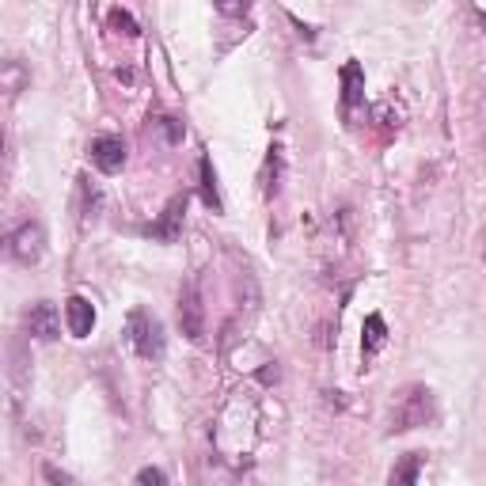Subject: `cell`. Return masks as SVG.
I'll return each instance as SVG.
<instances>
[{"mask_svg": "<svg viewBox=\"0 0 486 486\" xmlns=\"http://www.w3.org/2000/svg\"><path fill=\"white\" fill-rule=\"evenodd\" d=\"M384 342H388V323H384V315H380V312L365 315V327H362V353L372 357V353L384 350Z\"/></svg>", "mask_w": 486, "mask_h": 486, "instance_id": "cell-11", "label": "cell"}, {"mask_svg": "<svg viewBox=\"0 0 486 486\" xmlns=\"http://www.w3.org/2000/svg\"><path fill=\"white\" fill-rule=\"evenodd\" d=\"M46 255V232L38 221H24L19 228L8 232V259L19 266H35Z\"/></svg>", "mask_w": 486, "mask_h": 486, "instance_id": "cell-3", "label": "cell"}, {"mask_svg": "<svg viewBox=\"0 0 486 486\" xmlns=\"http://www.w3.org/2000/svg\"><path fill=\"white\" fill-rule=\"evenodd\" d=\"M202 198H205V205L213 209V213H221V194H217V172H213V164H209V156L202 160Z\"/></svg>", "mask_w": 486, "mask_h": 486, "instance_id": "cell-13", "label": "cell"}, {"mask_svg": "<svg viewBox=\"0 0 486 486\" xmlns=\"http://www.w3.org/2000/svg\"><path fill=\"white\" fill-rule=\"evenodd\" d=\"M125 342L134 346L137 357H144V362H160L164 350H167V334H164V323L156 320L153 312L144 308H134L130 320H125Z\"/></svg>", "mask_w": 486, "mask_h": 486, "instance_id": "cell-2", "label": "cell"}, {"mask_svg": "<svg viewBox=\"0 0 486 486\" xmlns=\"http://www.w3.org/2000/svg\"><path fill=\"white\" fill-rule=\"evenodd\" d=\"M134 486H172V479H167L160 468H141L134 475Z\"/></svg>", "mask_w": 486, "mask_h": 486, "instance_id": "cell-17", "label": "cell"}, {"mask_svg": "<svg viewBox=\"0 0 486 486\" xmlns=\"http://www.w3.org/2000/svg\"><path fill=\"white\" fill-rule=\"evenodd\" d=\"M183 213H186V198L179 194V198H172V202H167L164 217H160L156 224H149V228H144V236H153V240H164V243H172V240L179 236V228H183Z\"/></svg>", "mask_w": 486, "mask_h": 486, "instance_id": "cell-9", "label": "cell"}, {"mask_svg": "<svg viewBox=\"0 0 486 486\" xmlns=\"http://www.w3.org/2000/svg\"><path fill=\"white\" fill-rule=\"evenodd\" d=\"M80 194H84V217L95 221V217H99V209H103V194L92 186L88 175H80Z\"/></svg>", "mask_w": 486, "mask_h": 486, "instance_id": "cell-14", "label": "cell"}, {"mask_svg": "<svg viewBox=\"0 0 486 486\" xmlns=\"http://www.w3.org/2000/svg\"><path fill=\"white\" fill-rule=\"evenodd\" d=\"M422 468H426V452H403V456L392 463L388 486H418Z\"/></svg>", "mask_w": 486, "mask_h": 486, "instance_id": "cell-10", "label": "cell"}, {"mask_svg": "<svg viewBox=\"0 0 486 486\" xmlns=\"http://www.w3.org/2000/svg\"><path fill=\"white\" fill-rule=\"evenodd\" d=\"M107 19H111V27H114V31H122V35H130V38H137V35H141L137 19H134L130 12H122V8H111V15H107Z\"/></svg>", "mask_w": 486, "mask_h": 486, "instance_id": "cell-16", "label": "cell"}, {"mask_svg": "<svg viewBox=\"0 0 486 486\" xmlns=\"http://www.w3.org/2000/svg\"><path fill=\"white\" fill-rule=\"evenodd\" d=\"M482 15H486V12H482Z\"/></svg>", "mask_w": 486, "mask_h": 486, "instance_id": "cell-19", "label": "cell"}, {"mask_svg": "<svg viewBox=\"0 0 486 486\" xmlns=\"http://www.w3.org/2000/svg\"><path fill=\"white\" fill-rule=\"evenodd\" d=\"M338 76H342V122L353 125L357 111L365 107V69L357 61H346Z\"/></svg>", "mask_w": 486, "mask_h": 486, "instance_id": "cell-5", "label": "cell"}, {"mask_svg": "<svg viewBox=\"0 0 486 486\" xmlns=\"http://www.w3.org/2000/svg\"><path fill=\"white\" fill-rule=\"evenodd\" d=\"M24 327H27L31 338H38V342H57L61 338V312L50 301H35L24 315Z\"/></svg>", "mask_w": 486, "mask_h": 486, "instance_id": "cell-4", "label": "cell"}, {"mask_svg": "<svg viewBox=\"0 0 486 486\" xmlns=\"http://www.w3.org/2000/svg\"><path fill=\"white\" fill-rule=\"evenodd\" d=\"M437 418V403H433V392L426 384H411L403 388L392 407H388V433H407V430H418L426 422Z\"/></svg>", "mask_w": 486, "mask_h": 486, "instance_id": "cell-1", "label": "cell"}, {"mask_svg": "<svg viewBox=\"0 0 486 486\" xmlns=\"http://www.w3.org/2000/svg\"><path fill=\"white\" fill-rule=\"evenodd\" d=\"M88 156H92V164L99 167L103 175H118L125 167V141L114 137V134H103V137H95L88 144Z\"/></svg>", "mask_w": 486, "mask_h": 486, "instance_id": "cell-6", "label": "cell"}, {"mask_svg": "<svg viewBox=\"0 0 486 486\" xmlns=\"http://www.w3.org/2000/svg\"><path fill=\"white\" fill-rule=\"evenodd\" d=\"M65 327L73 338H88L95 331V308L88 297H80V293H73V297L65 301Z\"/></svg>", "mask_w": 486, "mask_h": 486, "instance_id": "cell-8", "label": "cell"}, {"mask_svg": "<svg viewBox=\"0 0 486 486\" xmlns=\"http://www.w3.org/2000/svg\"><path fill=\"white\" fill-rule=\"evenodd\" d=\"M282 144H273V149L266 153V164H263V194L266 198H273V194H278V190H282Z\"/></svg>", "mask_w": 486, "mask_h": 486, "instance_id": "cell-12", "label": "cell"}, {"mask_svg": "<svg viewBox=\"0 0 486 486\" xmlns=\"http://www.w3.org/2000/svg\"><path fill=\"white\" fill-rule=\"evenodd\" d=\"M42 475L50 479V486H76L69 471H57V463H42Z\"/></svg>", "mask_w": 486, "mask_h": 486, "instance_id": "cell-18", "label": "cell"}, {"mask_svg": "<svg viewBox=\"0 0 486 486\" xmlns=\"http://www.w3.org/2000/svg\"><path fill=\"white\" fill-rule=\"evenodd\" d=\"M179 327L190 342H202L205 338V308H202V297H198L194 285H186L183 297H179Z\"/></svg>", "mask_w": 486, "mask_h": 486, "instance_id": "cell-7", "label": "cell"}, {"mask_svg": "<svg viewBox=\"0 0 486 486\" xmlns=\"http://www.w3.org/2000/svg\"><path fill=\"white\" fill-rule=\"evenodd\" d=\"M156 130L164 134V141H167V144H179V141L186 137V125H183L175 114H164V118H156Z\"/></svg>", "mask_w": 486, "mask_h": 486, "instance_id": "cell-15", "label": "cell"}]
</instances>
